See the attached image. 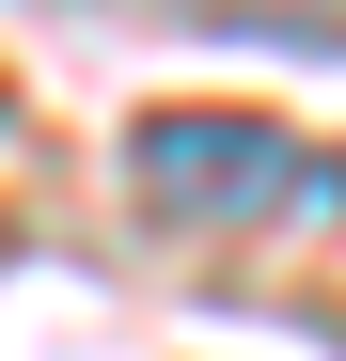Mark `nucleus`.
Here are the masks:
<instances>
[{"mask_svg": "<svg viewBox=\"0 0 346 361\" xmlns=\"http://www.w3.org/2000/svg\"><path fill=\"white\" fill-rule=\"evenodd\" d=\"M126 173H142V204L189 220V235H268V220L315 235L346 204V157L299 142V126H268V110H142V126H126Z\"/></svg>", "mask_w": 346, "mask_h": 361, "instance_id": "nucleus-1", "label": "nucleus"}]
</instances>
